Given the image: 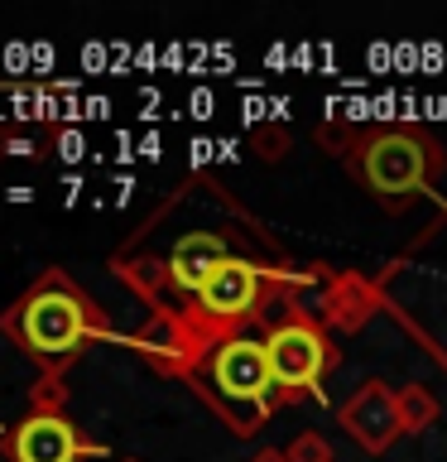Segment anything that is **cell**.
<instances>
[{
  "label": "cell",
  "mask_w": 447,
  "mask_h": 462,
  "mask_svg": "<svg viewBox=\"0 0 447 462\" xmlns=\"http://www.w3.org/2000/svg\"><path fill=\"white\" fill-rule=\"evenodd\" d=\"M63 404H68V385L58 375H43L34 385V414H63Z\"/></svg>",
  "instance_id": "10"
},
{
  "label": "cell",
  "mask_w": 447,
  "mask_h": 462,
  "mask_svg": "<svg viewBox=\"0 0 447 462\" xmlns=\"http://www.w3.org/2000/svg\"><path fill=\"white\" fill-rule=\"evenodd\" d=\"M288 462H332V448L323 443V433H298L294 443H288Z\"/></svg>",
  "instance_id": "11"
},
{
  "label": "cell",
  "mask_w": 447,
  "mask_h": 462,
  "mask_svg": "<svg viewBox=\"0 0 447 462\" xmlns=\"http://www.w3.org/2000/svg\"><path fill=\"white\" fill-rule=\"evenodd\" d=\"M212 381L222 395L231 400H251V404H265L269 390H274V371H269V352L265 342H251V337H226L212 356Z\"/></svg>",
  "instance_id": "3"
},
{
  "label": "cell",
  "mask_w": 447,
  "mask_h": 462,
  "mask_svg": "<svg viewBox=\"0 0 447 462\" xmlns=\"http://www.w3.org/2000/svg\"><path fill=\"white\" fill-rule=\"evenodd\" d=\"M197 299L212 318H245L260 299V270L241 255H226L222 265L207 274V284H202Z\"/></svg>",
  "instance_id": "7"
},
{
  "label": "cell",
  "mask_w": 447,
  "mask_h": 462,
  "mask_svg": "<svg viewBox=\"0 0 447 462\" xmlns=\"http://www.w3.org/2000/svg\"><path fill=\"white\" fill-rule=\"evenodd\" d=\"M140 346H150V352H164V346H178V328H173L169 318H154V323L140 332Z\"/></svg>",
  "instance_id": "12"
},
{
  "label": "cell",
  "mask_w": 447,
  "mask_h": 462,
  "mask_svg": "<svg viewBox=\"0 0 447 462\" xmlns=\"http://www.w3.org/2000/svg\"><path fill=\"white\" fill-rule=\"evenodd\" d=\"M260 150H288V135H260Z\"/></svg>",
  "instance_id": "14"
},
{
  "label": "cell",
  "mask_w": 447,
  "mask_h": 462,
  "mask_svg": "<svg viewBox=\"0 0 447 462\" xmlns=\"http://www.w3.org/2000/svg\"><path fill=\"white\" fill-rule=\"evenodd\" d=\"M10 154H20V159H34V144H29V140H10Z\"/></svg>",
  "instance_id": "15"
},
{
  "label": "cell",
  "mask_w": 447,
  "mask_h": 462,
  "mask_svg": "<svg viewBox=\"0 0 447 462\" xmlns=\"http://www.w3.org/2000/svg\"><path fill=\"white\" fill-rule=\"evenodd\" d=\"M428 154L414 135H380L366 150V183L385 198H404L424 183Z\"/></svg>",
  "instance_id": "4"
},
{
  "label": "cell",
  "mask_w": 447,
  "mask_h": 462,
  "mask_svg": "<svg viewBox=\"0 0 447 462\" xmlns=\"http://www.w3.org/2000/svg\"><path fill=\"white\" fill-rule=\"evenodd\" d=\"M428 424H438V400H433L424 385H404L399 390V429L404 433H418V429H428Z\"/></svg>",
  "instance_id": "9"
},
{
  "label": "cell",
  "mask_w": 447,
  "mask_h": 462,
  "mask_svg": "<svg viewBox=\"0 0 447 462\" xmlns=\"http://www.w3.org/2000/svg\"><path fill=\"white\" fill-rule=\"evenodd\" d=\"M5 328L34 356L63 361V356L78 352L82 337H87V303L72 294L63 280H43L34 294H24V303L5 318Z\"/></svg>",
  "instance_id": "1"
},
{
  "label": "cell",
  "mask_w": 447,
  "mask_h": 462,
  "mask_svg": "<svg viewBox=\"0 0 447 462\" xmlns=\"http://www.w3.org/2000/svg\"><path fill=\"white\" fill-rule=\"evenodd\" d=\"M63 150H68V159H78V150H82V140H78V135H63Z\"/></svg>",
  "instance_id": "16"
},
{
  "label": "cell",
  "mask_w": 447,
  "mask_h": 462,
  "mask_svg": "<svg viewBox=\"0 0 447 462\" xmlns=\"http://www.w3.org/2000/svg\"><path fill=\"white\" fill-rule=\"evenodd\" d=\"M164 274H169L164 265H154V260H140V265H130V270H125V280H130V284H140L144 294H150V289L164 280Z\"/></svg>",
  "instance_id": "13"
},
{
  "label": "cell",
  "mask_w": 447,
  "mask_h": 462,
  "mask_svg": "<svg viewBox=\"0 0 447 462\" xmlns=\"http://www.w3.org/2000/svg\"><path fill=\"white\" fill-rule=\"evenodd\" d=\"M226 260V245L222 236H212V231H187V236L173 245L169 255V280L183 289V294H202V284H207V274Z\"/></svg>",
  "instance_id": "8"
},
{
  "label": "cell",
  "mask_w": 447,
  "mask_h": 462,
  "mask_svg": "<svg viewBox=\"0 0 447 462\" xmlns=\"http://www.w3.org/2000/svg\"><path fill=\"white\" fill-rule=\"evenodd\" d=\"M255 462H288V457H284V453H260Z\"/></svg>",
  "instance_id": "17"
},
{
  "label": "cell",
  "mask_w": 447,
  "mask_h": 462,
  "mask_svg": "<svg viewBox=\"0 0 447 462\" xmlns=\"http://www.w3.org/2000/svg\"><path fill=\"white\" fill-rule=\"evenodd\" d=\"M87 443L63 414H29L20 429L10 433V457L14 462H78Z\"/></svg>",
  "instance_id": "6"
},
{
  "label": "cell",
  "mask_w": 447,
  "mask_h": 462,
  "mask_svg": "<svg viewBox=\"0 0 447 462\" xmlns=\"http://www.w3.org/2000/svg\"><path fill=\"white\" fill-rule=\"evenodd\" d=\"M265 352H269L274 385H284V390H308L327 371V342L308 323H279L265 337Z\"/></svg>",
  "instance_id": "2"
},
{
  "label": "cell",
  "mask_w": 447,
  "mask_h": 462,
  "mask_svg": "<svg viewBox=\"0 0 447 462\" xmlns=\"http://www.w3.org/2000/svg\"><path fill=\"white\" fill-rule=\"evenodd\" d=\"M342 424L366 453H385L399 433V395L380 381L360 385L356 395L342 404Z\"/></svg>",
  "instance_id": "5"
},
{
  "label": "cell",
  "mask_w": 447,
  "mask_h": 462,
  "mask_svg": "<svg viewBox=\"0 0 447 462\" xmlns=\"http://www.w3.org/2000/svg\"><path fill=\"white\" fill-rule=\"evenodd\" d=\"M130 462H135V457H130Z\"/></svg>",
  "instance_id": "18"
}]
</instances>
